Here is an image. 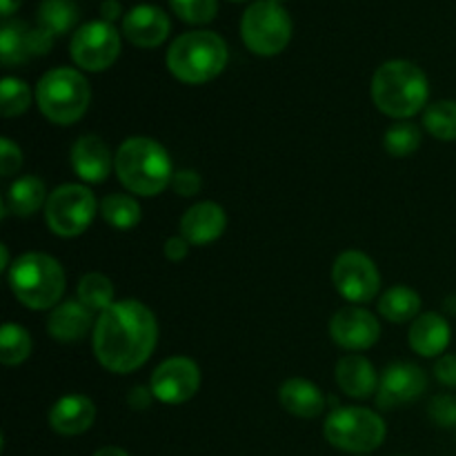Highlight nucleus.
Listing matches in <instances>:
<instances>
[{"label": "nucleus", "mask_w": 456, "mask_h": 456, "mask_svg": "<svg viewBox=\"0 0 456 456\" xmlns=\"http://www.w3.org/2000/svg\"><path fill=\"white\" fill-rule=\"evenodd\" d=\"M13 297L29 310H52L65 294L61 263L43 252H27L7 272Z\"/></svg>", "instance_id": "5"}, {"label": "nucleus", "mask_w": 456, "mask_h": 456, "mask_svg": "<svg viewBox=\"0 0 456 456\" xmlns=\"http://www.w3.org/2000/svg\"><path fill=\"white\" fill-rule=\"evenodd\" d=\"M174 13L190 25H208L218 12L216 0H169Z\"/></svg>", "instance_id": "33"}, {"label": "nucleus", "mask_w": 456, "mask_h": 456, "mask_svg": "<svg viewBox=\"0 0 456 456\" xmlns=\"http://www.w3.org/2000/svg\"><path fill=\"white\" fill-rule=\"evenodd\" d=\"M78 22V9L69 0H43L38 9V27L49 36H62Z\"/></svg>", "instance_id": "27"}, {"label": "nucleus", "mask_w": 456, "mask_h": 456, "mask_svg": "<svg viewBox=\"0 0 456 456\" xmlns=\"http://www.w3.org/2000/svg\"><path fill=\"white\" fill-rule=\"evenodd\" d=\"M200 387V370L187 356H172L154 370L150 381L156 401L167 405H181L194 399Z\"/></svg>", "instance_id": "12"}, {"label": "nucleus", "mask_w": 456, "mask_h": 456, "mask_svg": "<svg viewBox=\"0 0 456 456\" xmlns=\"http://www.w3.org/2000/svg\"><path fill=\"white\" fill-rule=\"evenodd\" d=\"M428 414L439 428H456V396L436 395L430 401Z\"/></svg>", "instance_id": "34"}, {"label": "nucleus", "mask_w": 456, "mask_h": 456, "mask_svg": "<svg viewBox=\"0 0 456 456\" xmlns=\"http://www.w3.org/2000/svg\"><path fill=\"white\" fill-rule=\"evenodd\" d=\"M337 383L352 399H370L379 390L377 370L361 354H347L338 361Z\"/></svg>", "instance_id": "22"}, {"label": "nucleus", "mask_w": 456, "mask_h": 456, "mask_svg": "<svg viewBox=\"0 0 456 456\" xmlns=\"http://www.w3.org/2000/svg\"><path fill=\"white\" fill-rule=\"evenodd\" d=\"M240 36L256 56H276L292 38V18L274 0H256L245 9Z\"/></svg>", "instance_id": "8"}, {"label": "nucleus", "mask_w": 456, "mask_h": 456, "mask_svg": "<svg viewBox=\"0 0 456 456\" xmlns=\"http://www.w3.org/2000/svg\"><path fill=\"white\" fill-rule=\"evenodd\" d=\"M234 3H243V0H234Z\"/></svg>", "instance_id": "44"}, {"label": "nucleus", "mask_w": 456, "mask_h": 456, "mask_svg": "<svg viewBox=\"0 0 456 456\" xmlns=\"http://www.w3.org/2000/svg\"><path fill=\"white\" fill-rule=\"evenodd\" d=\"M94 312L80 301H62L52 310L47 319V332L53 341L76 343L83 341L92 330Z\"/></svg>", "instance_id": "21"}, {"label": "nucleus", "mask_w": 456, "mask_h": 456, "mask_svg": "<svg viewBox=\"0 0 456 456\" xmlns=\"http://www.w3.org/2000/svg\"><path fill=\"white\" fill-rule=\"evenodd\" d=\"M96 421V405L85 395H67L49 410V428L61 436H78Z\"/></svg>", "instance_id": "19"}, {"label": "nucleus", "mask_w": 456, "mask_h": 456, "mask_svg": "<svg viewBox=\"0 0 456 456\" xmlns=\"http://www.w3.org/2000/svg\"><path fill=\"white\" fill-rule=\"evenodd\" d=\"M423 127L436 141H456V101H436L423 111Z\"/></svg>", "instance_id": "30"}, {"label": "nucleus", "mask_w": 456, "mask_h": 456, "mask_svg": "<svg viewBox=\"0 0 456 456\" xmlns=\"http://www.w3.org/2000/svg\"><path fill=\"white\" fill-rule=\"evenodd\" d=\"M69 53L85 71H105L120 53V34L107 20H94L78 27L71 36Z\"/></svg>", "instance_id": "10"}, {"label": "nucleus", "mask_w": 456, "mask_h": 456, "mask_svg": "<svg viewBox=\"0 0 456 456\" xmlns=\"http://www.w3.org/2000/svg\"><path fill=\"white\" fill-rule=\"evenodd\" d=\"M332 283L346 301L354 305L370 303L381 288V274L368 254L359 249H347L338 254L332 265Z\"/></svg>", "instance_id": "11"}, {"label": "nucleus", "mask_w": 456, "mask_h": 456, "mask_svg": "<svg viewBox=\"0 0 456 456\" xmlns=\"http://www.w3.org/2000/svg\"><path fill=\"white\" fill-rule=\"evenodd\" d=\"M101 16H102V20L114 22L116 18L120 16V3H118V0H105V3L101 4Z\"/></svg>", "instance_id": "40"}, {"label": "nucleus", "mask_w": 456, "mask_h": 456, "mask_svg": "<svg viewBox=\"0 0 456 456\" xmlns=\"http://www.w3.org/2000/svg\"><path fill=\"white\" fill-rule=\"evenodd\" d=\"M53 36L43 27H27L22 20H4L0 27V61L4 67L22 65L31 56H45L52 49Z\"/></svg>", "instance_id": "13"}, {"label": "nucleus", "mask_w": 456, "mask_h": 456, "mask_svg": "<svg viewBox=\"0 0 456 456\" xmlns=\"http://www.w3.org/2000/svg\"><path fill=\"white\" fill-rule=\"evenodd\" d=\"M156 396L151 395L150 387H142V386H136L129 390L127 395V405L132 410H147L151 405V401H154Z\"/></svg>", "instance_id": "39"}, {"label": "nucleus", "mask_w": 456, "mask_h": 456, "mask_svg": "<svg viewBox=\"0 0 456 456\" xmlns=\"http://www.w3.org/2000/svg\"><path fill=\"white\" fill-rule=\"evenodd\" d=\"M279 401L285 412L298 419H316L325 410V396L307 379H288L279 387Z\"/></svg>", "instance_id": "23"}, {"label": "nucleus", "mask_w": 456, "mask_h": 456, "mask_svg": "<svg viewBox=\"0 0 456 456\" xmlns=\"http://www.w3.org/2000/svg\"><path fill=\"white\" fill-rule=\"evenodd\" d=\"M0 254H3V263H0V270H7L9 272V248L7 245H0Z\"/></svg>", "instance_id": "43"}, {"label": "nucleus", "mask_w": 456, "mask_h": 456, "mask_svg": "<svg viewBox=\"0 0 456 456\" xmlns=\"http://www.w3.org/2000/svg\"><path fill=\"white\" fill-rule=\"evenodd\" d=\"M159 323L154 312L136 298H125L101 312L94 325V354L114 374L142 368L154 354Z\"/></svg>", "instance_id": "1"}, {"label": "nucleus", "mask_w": 456, "mask_h": 456, "mask_svg": "<svg viewBox=\"0 0 456 456\" xmlns=\"http://www.w3.org/2000/svg\"><path fill=\"white\" fill-rule=\"evenodd\" d=\"M114 169L125 190L138 196H159L172 185L174 167L167 150L147 136H132L118 147Z\"/></svg>", "instance_id": "2"}, {"label": "nucleus", "mask_w": 456, "mask_h": 456, "mask_svg": "<svg viewBox=\"0 0 456 456\" xmlns=\"http://www.w3.org/2000/svg\"><path fill=\"white\" fill-rule=\"evenodd\" d=\"M330 337L343 350L361 352L370 350L381 337V325L374 319L372 312L359 305H350L338 310L330 321Z\"/></svg>", "instance_id": "14"}, {"label": "nucleus", "mask_w": 456, "mask_h": 456, "mask_svg": "<svg viewBox=\"0 0 456 456\" xmlns=\"http://www.w3.org/2000/svg\"><path fill=\"white\" fill-rule=\"evenodd\" d=\"M421 310V297L405 285L390 288L379 301V312L390 323H408L414 321Z\"/></svg>", "instance_id": "25"}, {"label": "nucleus", "mask_w": 456, "mask_h": 456, "mask_svg": "<svg viewBox=\"0 0 456 456\" xmlns=\"http://www.w3.org/2000/svg\"><path fill=\"white\" fill-rule=\"evenodd\" d=\"M435 377L448 387H456V354H444L435 365Z\"/></svg>", "instance_id": "37"}, {"label": "nucleus", "mask_w": 456, "mask_h": 456, "mask_svg": "<svg viewBox=\"0 0 456 456\" xmlns=\"http://www.w3.org/2000/svg\"><path fill=\"white\" fill-rule=\"evenodd\" d=\"M22 165V151L12 138H0V174L13 176Z\"/></svg>", "instance_id": "35"}, {"label": "nucleus", "mask_w": 456, "mask_h": 456, "mask_svg": "<svg viewBox=\"0 0 456 456\" xmlns=\"http://www.w3.org/2000/svg\"><path fill=\"white\" fill-rule=\"evenodd\" d=\"M172 187L176 194L190 199V196L199 194L200 187H203V181H200V174L194 172V169H178V172H174Z\"/></svg>", "instance_id": "36"}, {"label": "nucleus", "mask_w": 456, "mask_h": 456, "mask_svg": "<svg viewBox=\"0 0 456 456\" xmlns=\"http://www.w3.org/2000/svg\"><path fill=\"white\" fill-rule=\"evenodd\" d=\"M101 212L102 221L110 223L111 227L120 232H127L134 230V227L141 223L142 212H141V205H138L136 199L127 194H110L101 200Z\"/></svg>", "instance_id": "26"}, {"label": "nucleus", "mask_w": 456, "mask_h": 456, "mask_svg": "<svg viewBox=\"0 0 456 456\" xmlns=\"http://www.w3.org/2000/svg\"><path fill=\"white\" fill-rule=\"evenodd\" d=\"M450 337H452V330H450L448 319L436 312H426V314H419L410 325L408 343L419 356L435 359L444 354L445 347L450 346Z\"/></svg>", "instance_id": "20"}, {"label": "nucleus", "mask_w": 456, "mask_h": 456, "mask_svg": "<svg viewBox=\"0 0 456 456\" xmlns=\"http://www.w3.org/2000/svg\"><path fill=\"white\" fill-rule=\"evenodd\" d=\"M227 227V214L214 200L196 203L183 214L181 218V236L190 245H209L223 236Z\"/></svg>", "instance_id": "17"}, {"label": "nucleus", "mask_w": 456, "mask_h": 456, "mask_svg": "<svg viewBox=\"0 0 456 456\" xmlns=\"http://www.w3.org/2000/svg\"><path fill=\"white\" fill-rule=\"evenodd\" d=\"M190 248L191 245L187 243L185 239H183V236H172V239H167L165 240V256H167V261H172V263H181L183 258L187 256V254H190Z\"/></svg>", "instance_id": "38"}, {"label": "nucleus", "mask_w": 456, "mask_h": 456, "mask_svg": "<svg viewBox=\"0 0 456 456\" xmlns=\"http://www.w3.org/2000/svg\"><path fill=\"white\" fill-rule=\"evenodd\" d=\"M78 301L92 312H105L114 305V285L105 274L89 272L78 281Z\"/></svg>", "instance_id": "29"}, {"label": "nucleus", "mask_w": 456, "mask_h": 456, "mask_svg": "<svg viewBox=\"0 0 456 456\" xmlns=\"http://www.w3.org/2000/svg\"><path fill=\"white\" fill-rule=\"evenodd\" d=\"M426 372L419 365L399 361V363H392L383 370L377 390V403L381 410L399 408V405L417 401L426 392Z\"/></svg>", "instance_id": "15"}, {"label": "nucleus", "mask_w": 456, "mask_h": 456, "mask_svg": "<svg viewBox=\"0 0 456 456\" xmlns=\"http://www.w3.org/2000/svg\"><path fill=\"white\" fill-rule=\"evenodd\" d=\"M31 350H34V341H31L29 332L16 323H4L0 330V361L3 365H20L29 359Z\"/></svg>", "instance_id": "28"}, {"label": "nucleus", "mask_w": 456, "mask_h": 456, "mask_svg": "<svg viewBox=\"0 0 456 456\" xmlns=\"http://www.w3.org/2000/svg\"><path fill=\"white\" fill-rule=\"evenodd\" d=\"M230 61L225 40L208 29L178 36L167 52V69L187 85H203L216 78Z\"/></svg>", "instance_id": "4"}, {"label": "nucleus", "mask_w": 456, "mask_h": 456, "mask_svg": "<svg viewBox=\"0 0 456 456\" xmlns=\"http://www.w3.org/2000/svg\"><path fill=\"white\" fill-rule=\"evenodd\" d=\"M22 4V0H0V13H3L4 20H9L13 12Z\"/></svg>", "instance_id": "41"}, {"label": "nucleus", "mask_w": 456, "mask_h": 456, "mask_svg": "<svg viewBox=\"0 0 456 456\" xmlns=\"http://www.w3.org/2000/svg\"><path fill=\"white\" fill-rule=\"evenodd\" d=\"M31 105V89L25 80L7 76L0 83V114L4 118H13L29 110Z\"/></svg>", "instance_id": "32"}, {"label": "nucleus", "mask_w": 456, "mask_h": 456, "mask_svg": "<svg viewBox=\"0 0 456 456\" xmlns=\"http://www.w3.org/2000/svg\"><path fill=\"white\" fill-rule=\"evenodd\" d=\"M323 435L332 448L365 454L386 441V421L368 408H337L325 419Z\"/></svg>", "instance_id": "7"}, {"label": "nucleus", "mask_w": 456, "mask_h": 456, "mask_svg": "<svg viewBox=\"0 0 456 456\" xmlns=\"http://www.w3.org/2000/svg\"><path fill=\"white\" fill-rule=\"evenodd\" d=\"M98 208L101 205L96 203L87 187L67 183L49 194L47 205H45V221L56 236L74 239L89 230Z\"/></svg>", "instance_id": "9"}, {"label": "nucleus", "mask_w": 456, "mask_h": 456, "mask_svg": "<svg viewBox=\"0 0 456 456\" xmlns=\"http://www.w3.org/2000/svg\"><path fill=\"white\" fill-rule=\"evenodd\" d=\"M36 101L47 120L56 125H74L87 111L92 89L80 71L71 67H56L40 78Z\"/></svg>", "instance_id": "6"}, {"label": "nucleus", "mask_w": 456, "mask_h": 456, "mask_svg": "<svg viewBox=\"0 0 456 456\" xmlns=\"http://www.w3.org/2000/svg\"><path fill=\"white\" fill-rule=\"evenodd\" d=\"M169 18L156 4H136L125 13L123 34L132 45L142 49H154L169 36Z\"/></svg>", "instance_id": "16"}, {"label": "nucleus", "mask_w": 456, "mask_h": 456, "mask_svg": "<svg viewBox=\"0 0 456 456\" xmlns=\"http://www.w3.org/2000/svg\"><path fill=\"white\" fill-rule=\"evenodd\" d=\"M94 456H129L123 448H116V445H107V448H101L94 452Z\"/></svg>", "instance_id": "42"}, {"label": "nucleus", "mask_w": 456, "mask_h": 456, "mask_svg": "<svg viewBox=\"0 0 456 456\" xmlns=\"http://www.w3.org/2000/svg\"><path fill=\"white\" fill-rule=\"evenodd\" d=\"M372 101L390 118H412L426 107L430 83L419 65L410 61H387L374 71Z\"/></svg>", "instance_id": "3"}, {"label": "nucleus", "mask_w": 456, "mask_h": 456, "mask_svg": "<svg viewBox=\"0 0 456 456\" xmlns=\"http://www.w3.org/2000/svg\"><path fill=\"white\" fill-rule=\"evenodd\" d=\"M274 3H281V0H274Z\"/></svg>", "instance_id": "45"}, {"label": "nucleus", "mask_w": 456, "mask_h": 456, "mask_svg": "<svg viewBox=\"0 0 456 456\" xmlns=\"http://www.w3.org/2000/svg\"><path fill=\"white\" fill-rule=\"evenodd\" d=\"M111 159L110 145L102 141L96 134H85L71 147V167H74L76 176L85 183H102L111 172Z\"/></svg>", "instance_id": "18"}, {"label": "nucleus", "mask_w": 456, "mask_h": 456, "mask_svg": "<svg viewBox=\"0 0 456 456\" xmlns=\"http://www.w3.org/2000/svg\"><path fill=\"white\" fill-rule=\"evenodd\" d=\"M47 187L38 176H22L12 183L7 191V205L16 216H31L47 205Z\"/></svg>", "instance_id": "24"}, {"label": "nucleus", "mask_w": 456, "mask_h": 456, "mask_svg": "<svg viewBox=\"0 0 456 456\" xmlns=\"http://www.w3.org/2000/svg\"><path fill=\"white\" fill-rule=\"evenodd\" d=\"M421 145V129L414 123H395L387 127L386 136H383V147L395 159H405V156L414 154Z\"/></svg>", "instance_id": "31"}]
</instances>
